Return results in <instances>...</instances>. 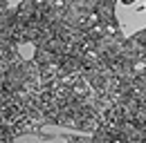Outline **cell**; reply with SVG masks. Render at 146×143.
Returning <instances> with one entry per match:
<instances>
[{
	"label": "cell",
	"mask_w": 146,
	"mask_h": 143,
	"mask_svg": "<svg viewBox=\"0 0 146 143\" xmlns=\"http://www.w3.org/2000/svg\"><path fill=\"white\" fill-rule=\"evenodd\" d=\"M52 7H54V9H58V11H63V9L68 7V2H65V0H54V2H52Z\"/></svg>",
	"instance_id": "1"
}]
</instances>
